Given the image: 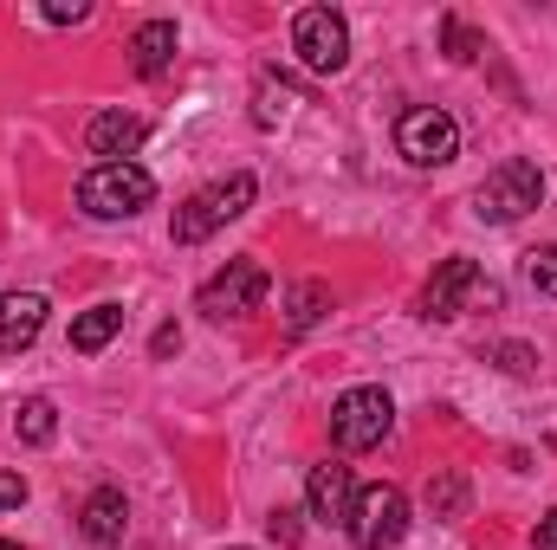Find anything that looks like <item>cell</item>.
<instances>
[{"mask_svg":"<svg viewBox=\"0 0 557 550\" xmlns=\"http://www.w3.org/2000/svg\"><path fill=\"white\" fill-rule=\"evenodd\" d=\"M253 195H260V182L240 168V175H227V182H208L201 195H188L182 208H175V221H169V240L175 247H195V240H208V234H221L227 221H240L247 208H253Z\"/></svg>","mask_w":557,"mask_h":550,"instance_id":"obj_1","label":"cell"},{"mask_svg":"<svg viewBox=\"0 0 557 550\" xmlns=\"http://www.w3.org/2000/svg\"><path fill=\"white\" fill-rule=\"evenodd\" d=\"M149 201H156V175L143 162H98L78 182V214H91V221H131Z\"/></svg>","mask_w":557,"mask_h":550,"instance_id":"obj_2","label":"cell"},{"mask_svg":"<svg viewBox=\"0 0 557 550\" xmlns=\"http://www.w3.org/2000/svg\"><path fill=\"white\" fill-rule=\"evenodd\" d=\"M389 434H396V402H389V389L363 383V389H344V396L331 402V447H337V453H370V447H383Z\"/></svg>","mask_w":557,"mask_h":550,"instance_id":"obj_3","label":"cell"},{"mask_svg":"<svg viewBox=\"0 0 557 550\" xmlns=\"http://www.w3.org/2000/svg\"><path fill=\"white\" fill-rule=\"evenodd\" d=\"M539 201H545V175H539V162H525V155H506V162L473 188V214H480L486 227H512V221H525Z\"/></svg>","mask_w":557,"mask_h":550,"instance_id":"obj_4","label":"cell"},{"mask_svg":"<svg viewBox=\"0 0 557 550\" xmlns=\"http://www.w3.org/2000/svg\"><path fill=\"white\" fill-rule=\"evenodd\" d=\"M350 545L357 550H396L409 538V492L403 486H357L350 505Z\"/></svg>","mask_w":557,"mask_h":550,"instance_id":"obj_5","label":"cell"},{"mask_svg":"<svg viewBox=\"0 0 557 550\" xmlns=\"http://www.w3.org/2000/svg\"><path fill=\"white\" fill-rule=\"evenodd\" d=\"M292 52L305 59V72L337 78V72L350 65V20H344L337 7H305V13L292 20Z\"/></svg>","mask_w":557,"mask_h":550,"instance_id":"obj_6","label":"cell"},{"mask_svg":"<svg viewBox=\"0 0 557 550\" xmlns=\"http://www.w3.org/2000/svg\"><path fill=\"white\" fill-rule=\"evenodd\" d=\"M396 155L416 162V168H447L460 155V124L441 104H416V111L396 117Z\"/></svg>","mask_w":557,"mask_h":550,"instance_id":"obj_7","label":"cell"},{"mask_svg":"<svg viewBox=\"0 0 557 550\" xmlns=\"http://www.w3.org/2000/svg\"><path fill=\"white\" fill-rule=\"evenodd\" d=\"M499 311V285H486L473 260H447L441 273L428 278V291H421V317H460V311Z\"/></svg>","mask_w":557,"mask_h":550,"instance_id":"obj_8","label":"cell"},{"mask_svg":"<svg viewBox=\"0 0 557 550\" xmlns=\"http://www.w3.org/2000/svg\"><path fill=\"white\" fill-rule=\"evenodd\" d=\"M273 291V273L247 253V260H227L221 273L201 285V298H195V311H208V317H247V311H260V298Z\"/></svg>","mask_w":557,"mask_h":550,"instance_id":"obj_9","label":"cell"},{"mask_svg":"<svg viewBox=\"0 0 557 550\" xmlns=\"http://www.w3.org/2000/svg\"><path fill=\"white\" fill-rule=\"evenodd\" d=\"M350 505H357V473L337 466V460L311 466V479H305V512H311L318 525H350Z\"/></svg>","mask_w":557,"mask_h":550,"instance_id":"obj_10","label":"cell"},{"mask_svg":"<svg viewBox=\"0 0 557 550\" xmlns=\"http://www.w3.org/2000/svg\"><path fill=\"white\" fill-rule=\"evenodd\" d=\"M46 298L39 291H0V357H20L46 330Z\"/></svg>","mask_w":557,"mask_h":550,"instance_id":"obj_11","label":"cell"},{"mask_svg":"<svg viewBox=\"0 0 557 550\" xmlns=\"http://www.w3.org/2000/svg\"><path fill=\"white\" fill-rule=\"evenodd\" d=\"M143 137H149V124H143L137 111H98V117L85 124V149L104 155V162H131Z\"/></svg>","mask_w":557,"mask_h":550,"instance_id":"obj_12","label":"cell"},{"mask_svg":"<svg viewBox=\"0 0 557 550\" xmlns=\"http://www.w3.org/2000/svg\"><path fill=\"white\" fill-rule=\"evenodd\" d=\"M78 532H85V545H98V550L124 545V532H131V505H124V492H117V486H98V492L85 499V512H78Z\"/></svg>","mask_w":557,"mask_h":550,"instance_id":"obj_13","label":"cell"},{"mask_svg":"<svg viewBox=\"0 0 557 550\" xmlns=\"http://www.w3.org/2000/svg\"><path fill=\"white\" fill-rule=\"evenodd\" d=\"M131 65H137V78H162L175 65V20H143L131 33Z\"/></svg>","mask_w":557,"mask_h":550,"instance_id":"obj_14","label":"cell"},{"mask_svg":"<svg viewBox=\"0 0 557 550\" xmlns=\"http://www.w3.org/2000/svg\"><path fill=\"white\" fill-rule=\"evenodd\" d=\"M324 311H331V285H324V278H298V285L285 291V330H292V337H305L311 324H324Z\"/></svg>","mask_w":557,"mask_h":550,"instance_id":"obj_15","label":"cell"},{"mask_svg":"<svg viewBox=\"0 0 557 550\" xmlns=\"http://www.w3.org/2000/svg\"><path fill=\"white\" fill-rule=\"evenodd\" d=\"M117 330H124V304H91V311L72 317V350L78 357H98Z\"/></svg>","mask_w":557,"mask_h":550,"instance_id":"obj_16","label":"cell"},{"mask_svg":"<svg viewBox=\"0 0 557 550\" xmlns=\"http://www.w3.org/2000/svg\"><path fill=\"white\" fill-rule=\"evenodd\" d=\"M428 512L434 518H467V505H473V486H467V473H454V466H441L434 479H428Z\"/></svg>","mask_w":557,"mask_h":550,"instance_id":"obj_17","label":"cell"},{"mask_svg":"<svg viewBox=\"0 0 557 550\" xmlns=\"http://www.w3.org/2000/svg\"><path fill=\"white\" fill-rule=\"evenodd\" d=\"M13 434H20V447H52V434H59V409H52V396H26L20 414H13Z\"/></svg>","mask_w":557,"mask_h":550,"instance_id":"obj_18","label":"cell"},{"mask_svg":"<svg viewBox=\"0 0 557 550\" xmlns=\"http://www.w3.org/2000/svg\"><path fill=\"white\" fill-rule=\"evenodd\" d=\"M441 46H447V59H454V65H473V59L486 52V39H480L460 13H447V20H441Z\"/></svg>","mask_w":557,"mask_h":550,"instance_id":"obj_19","label":"cell"},{"mask_svg":"<svg viewBox=\"0 0 557 550\" xmlns=\"http://www.w3.org/2000/svg\"><path fill=\"white\" fill-rule=\"evenodd\" d=\"M525 285L539 298H557V247H532L525 253Z\"/></svg>","mask_w":557,"mask_h":550,"instance_id":"obj_20","label":"cell"},{"mask_svg":"<svg viewBox=\"0 0 557 550\" xmlns=\"http://www.w3.org/2000/svg\"><path fill=\"white\" fill-rule=\"evenodd\" d=\"M486 363H499L506 376H532L539 370V350H525V343H486Z\"/></svg>","mask_w":557,"mask_h":550,"instance_id":"obj_21","label":"cell"},{"mask_svg":"<svg viewBox=\"0 0 557 550\" xmlns=\"http://www.w3.org/2000/svg\"><path fill=\"white\" fill-rule=\"evenodd\" d=\"M267 532H273V545H278V550H292L298 538H305V525H298V512H292V505H273Z\"/></svg>","mask_w":557,"mask_h":550,"instance_id":"obj_22","label":"cell"},{"mask_svg":"<svg viewBox=\"0 0 557 550\" xmlns=\"http://www.w3.org/2000/svg\"><path fill=\"white\" fill-rule=\"evenodd\" d=\"M39 13H46V26H78V20H91V7H85V0H46Z\"/></svg>","mask_w":557,"mask_h":550,"instance_id":"obj_23","label":"cell"},{"mask_svg":"<svg viewBox=\"0 0 557 550\" xmlns=\"http://www.w3.org/2000/svg\"><path fill=\"white\" fill-rule=\"evenodd\" d=\"M175 350H182V330H175V324H156V337H149V357H156V363H169Z\"/></svg>","mask_w":557,"mask_h":550,"instance_id":"obj_24","label":"cell"},{"mask_svg":"<svg viewBox=\"0 0 557 550\" xmlns=\"http://www.w3.org/2000/svg\"><path fill=\"white\" fill-rule=\"evenodd\" d=\"M20 505H26V479L0 466V512H20Z\"/></svg>","mask_w":557,"mask_h":550,"instance_id":"obj_25","label":"cell"},{"mask_svg":"<svg viewBox=\"0 0 557 550\" xmlns=\"http://www.w3.org/2000/svg\"><path fill=\"white\" fill-rule=\"evenodd\" d=\"M278 117H285V91H278V98H273V91H260V104H253V124H260V130H273Z\"/></svg>","mask_w":557,"mask_h":550,"instance_id":"obj_26","label":"cell"},{"mask_svg":"<svg viewBox=\"0 0 557 550\" xmlns=\"http://www.w3.org/2000/svg\"><path fill=\"white\" fill-rule=\"evenodd\" d=\"M532 550H557V505L539 518V532H532Z\"/></svg>","mask_w":557,"mask_h":550,"instance_id":"obj_27","label":"cell"},{"mask_svg":"<svg viewBox=\"0 0 557 550\" xmlns=\"http://www.w3.org/2000/svg\"><path fill=\"white\" fill-rule=\"evenodd\" d=\"M0 550H20V545H13V538H0Z\"/></svg>","mask_w":557,"mask_h":550,"instance_id":"obj_28","label":"cell"},{"mask_svg":"<svg viewBox=\"0 0 557 550\" xmlns=\"http://www.w3.org/2000/svg\"><path fill=\"white\" fill-rule=\"evenodd\" d=\"M227 550H253V545H227Z\"/></svg>","mask_w":557,"mask_h":550,"instance_id":"obj_29","label":"cell"}]
</instances>
